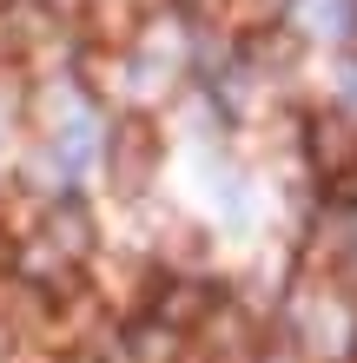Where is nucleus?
<instances>
[{
  "label": "nucleus",
  "instance_id": "nucleus-1",
  "mask_svg": "<svg viewBox=\"0 0 357 363\" xmlns=\"http://www.w3.org/2000/svg\"><path fill=\"white\" fill-rule=\"evenodd\" d=\"M153 159H159V139H153V125H119V139H113V179L119 191H139L145 179H153Z\"/></svg>",
  "mask_w": 357,
  "mask_h": 363
},
{
  "label": "nucleus",
  "instance_id": "nucleus-2",
  "mask_svg": "<svg viewBox=\"0 0 357 363\" xmlns=\"http://www.w3.org/2000/svg\"><path fill=\"white\" fill-rule=\"evenodd\" d=\"M351 159H357V139H351L344 119H318L311 125V165H318V172H344Z\"/></svg>",
  "mask_w": 357,
  "mask_h": 363
},
{
  "label": "nucleus",
  "instance_id": "nucleus-3",
  "mask_svg": "<svg viewBox=\"0 0 357 363\" xmlns=\"http://www.w3.org/2000/svg\"><path fill=\"white\" fill-rule=\"evenodd\" d=\"M53 159H60V172H79V165L93 159V119H67L60 125V139H53Z\"/></svg>",
  "mask_w": 357,
  "mask_h": 363
},
{
  "label": "nucleus",
  "instance_id": "nucleus-4",
  "mask_svg": "<svg viewBox=\"0 0 357 363\" xmlns=\"http://www.w3.org/2000/svg\"><path fill=\"white\" fill-rule=\"evenodd\" d=\"M47 238H53V251H87L93 225H87V211H79V205L67 199V205H53V218H47Z\"/></svg>",
  "mask_w": 357,
  "mask_h": 363
},
{
  "label": "nucleus",
  "instance_id": "nucleus-5",
  "mask_svg": "<svg viewBox=\"0 0 357 363\" xmlns=\"http://www.w3.org/2000/svg\"><path fill=\"white\" fill-rule=\"evenodd\" d=\"M205 304H212V297H205L199 284H179V291L159 304V317H165V324H192V317H205Z\"/></svg>",
  "mask_w": 357,
  "mask_h": 363
},
{
  "label": "nucleus",
  "instance_id": "nucleus-6",
  "mask_svg": "<svg viewBox=\"0 0 357 363\" xmlns=\"http://www.w3.org/2000/svg\"><path fill=\"white\" fill-rule=\"evenodd\" d=\"M258 363H304V350H298V337H271L258 350Z\"/></svg>",
  "mask_w": 357,
  "mask_h": 363
},
{
  "label": "nucleus",
  "instance_id": "nucleus-7",
  "mask_svg": "<svg viewBox=\"0 0 357 363\" xmlns=\"http://www.w3.org/2000/svg\"><path fill=\"white\" fill-rule=\"evenodd\" d=\"M344 93H351V99H357V67H351V73H344Z\"/></svg>",
  "mask_w": 357,
  "mask_h": 363
},
{
  "label": "nucleus",
  "instance_id": "nucleus-8",
  "mask_svg": "<svg viewBox=\"0 0 357 363\" xmlns=\"http://www.w3.org/2000/svg\"><path fill=\"white\" fill-rule=\"evenodd\" d=\"M0 7H7V0H0Z\"/></svg>",
  "mask_w": 357,
  "mask_h": 363
}]
</instances>
